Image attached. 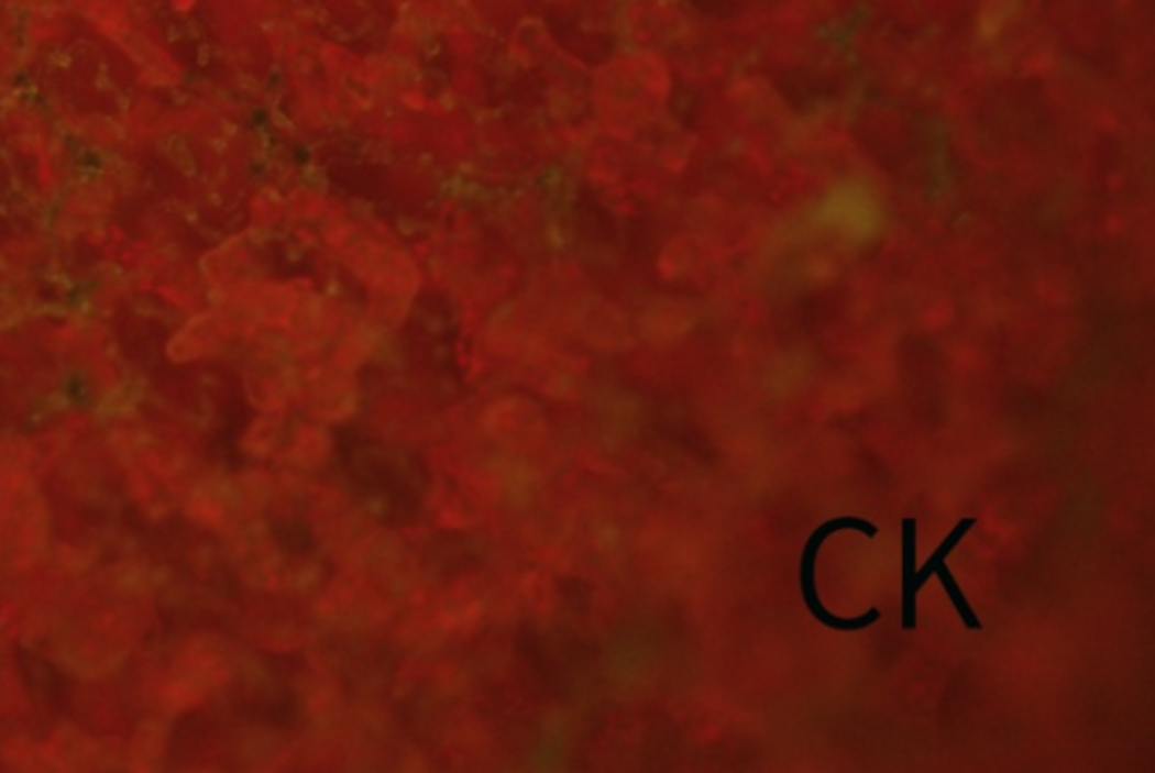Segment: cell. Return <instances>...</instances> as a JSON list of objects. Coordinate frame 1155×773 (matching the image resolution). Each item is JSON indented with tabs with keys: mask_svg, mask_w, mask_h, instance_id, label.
I'll list each match as a JSON object with an SVG mask.
<instances>
[{
	"mask_svg": "<svg viewBox=\"0 0 1155 773\" xmlns=\"http://www.w3.org/2000/svg\"><path fill=\"white\" fill-rule=\"evenodd\" d=\"M837 530H858V532H865L867 537H876L878 534V528L867 521V519H860V517H837V519H831L826 523H822L806 541V549L802 553V568H799V579H802V596H804V603L811 611V616L822 622L824 627L828 629H835V631H860V629H867L871 627L873 622H878L880 618V609H869L867 614L862 616H856V618H839V616H833L831 611H826L820 603V596H817V588H815V562H817V553L822 549V543Z\"/></svg>",
	"mask_w": 1155,
	"mask_h": 773,
	"instance_id": "obj_1",
	"label": "cell"
},
{
	"mask_svg": "<svg viewBox=\"0 0 1155 773\" xmlns=\"http://www.w3.org/2000/svg\"><path fill=\"white\" fill-rule=\"evenodd\" d=\"M820 219L847 235H869L880 223L882 210L867 186L844 184L833 188L822 201Z\"/></svg>",
	"mask_w": 1155,
	"mask_h": 773,
	"instance_id": "obj_2",
	"label": "cell"
},
{
	"mask_svg": "<svg viewBox=\"0 0 1155 773\" xmlns=\"http://www.w3.org/2000/svg\"><path fill=\"white\" fill-rule=\"evenodd\" d=\"M901 543H903V605H901V627H916V598L912 596V577L916 573V519L905 517L901 521Z\"/></svg>",
	"mask_w": 1155,
	"mask_h": 773,
	"instance_id": "obj_3",
	"label": "cell"
},
{
	"mask_svg": "<svg viewBox=\"0 0 1155 773\" xmlns=\"http://www.w3.org/2000/svg\"><path fill=\"white\" fill-rule=\"evenodd\" d=\"M972 526H975V519H972V517L961 519V521L950 530V534L939 543V549L930 555V560L925 562V566H923L921 571L914 573V577H912V596H914V598H916V594L921 590V586H923L932 575H935V568H937V566H939V564L953 553L955 545L961 541V537H964Z\"/></svg>",
	"mask_w": 1155,
	"mask_h": 773,
	"instance_id": "obj_4",
	"label": "cell"
},
{
	"mask_svg": "<svg viewBox=\"0 0 1155 773\" xmlns=\"http://www.w3.org/2000/svg\"><path fill=\"white\" fill-rule=\"evenodd\" d=\"M935 573L939 575V582L944 584V588H946V594L950 596V600H953V605H955L957 614L961 616L964 625H966L968 629H982V622H980V620H977L975 611H972V609H970V605L966 603V598H964V594H961V588L957 586V579H955V577H953V573L948 571L946 562H942V564H939V566L935 568Z\"/></svg>",
	"mask_w": 1155,
	"mask_h": 773,
	"instance_id": "obj_5",
	"label": "cell"
}]
</instances>
